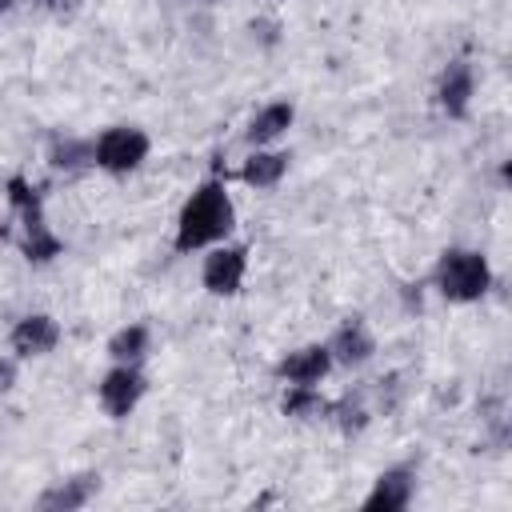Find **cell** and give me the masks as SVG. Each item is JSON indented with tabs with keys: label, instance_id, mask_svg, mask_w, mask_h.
Here are the masks:
<instances>
[{
	"label": "cell",
	"instance_id": "ba28073f",
	"mask_svg": "<svg viewBox=\"0 0 512 512\" xmlns=\"http://www.w3.org/2000/svg\"><path fill=\"white\" fill-rule=\"evenodd\" d=\"M56 344H60V324L48 312H32V316L16 320V328H12L16 356H48Z\"/></svg>",
	"mask_w": 512,
	"mask_h": 512
},
{
	"label": "cell",
	"instance_id": "6da1fadb",
	"mask_svg": "<svg viewBox=\"0 0 512 512\" xmlns=\"http://www.w3.org/2000/svg\"><path fill=\"white\" fill-rule=\"evenodd\" d=\"M236 224V208H232V196L224 188L220 176L204 180L180 208V220H176V252H192V248H208V244H220Z\"/></svg>",
	"mask_w": 512,
	"mask_h": 512
},
{
	"label": "cell",
	"instance_id": "ac0fdd59",
	"mask_svg": "<svg viewBox=\"0 0 512 512\" xmlns=\"http://www.w3.org/2000/svg\"><path fill=\"white\" fill-rule=\"evenodd\" d=\"M332 412L340 416V428L352 436V432H364V424H368V412H364V404L360 400H340V404H332Z\"/></svg>",
	"mask_w": 512,
	"mask_h": 512
},
{
	"label": "cell",
	"instance_id": "e0dca14e",
	"mask_svg": "<svg viewBox=\"0 0 512 512\" xmlns=\"http://www.w3.org/2000/svg\"><path fill=\"white\" fill-rule=\"evenodd\" d=\"M144 352H148V328H144V324H128V328H120V332L108 340V356H112L116 364H136Z\"/></svg>",
	"mask_w": 512,
	"mask_h": 512
},
{
	"label": "cell",
	"instance_id": "52a82bcc",
	"mask_svg": "<svg viewBox=\"0 0 512 512\" xmlns=\"http://www.w3.org/2000/svg\"><path fill=\"white\" fill-rule=\"evenodd\" d=\"M372 352H376V340H372V332H368V324H364L360 316H348V320L332 332V340H328L332 364H344V368H360Z\"/></svg>",
	"mask_w": 512,
	"mask_h": 512
},
{
	"label": "cell",
	"instance_id": "9c48e42d",
	"mask_svg": "<svg viewBox=\"0 0 512 512\" xmlns=\"http://www.w3.org/2000/svg\"><path fill=\"white\" fill-rule=\"evenodd\" d=\"M332 368V356H328V344H304L296 352H288L280 364H276V376L284 384H320Z\"/></svg>",
	"mask_w": 512,
	"mask_h": 512
},
{
	"label": "cell",
	"instance_id": "ffe728a7",
	"mask_svg": "<svg viewBox=\"0 0 512 512\" xmlns=\"http://www.w3.org/2000/svg\"><path fill=\"white\" fill-rule=\"evenodd\" d=\"M12 8H16V0H0V16H4V12H12Z\"/></svg>",
	"mask_w": 512,
	"mask_h": 512
},
{
	"label": "cell",
	"instance_id": "30bf717a",
	"mask_svg": "<svg viewBox=\"0 0 512 512\" xmlns=\"http://www.w3.org/2000/svg\"><path fill=\"white\" fill-rule=\"evenodd\" d=\"M412 468H388L376 476L372 492L364 496V512H400L412 504Z\"/></svg>",
	"mask_w": 512,
	"mask_h": 512
},
{
	"label": "cell",
	"instance_id": "9a60e30c",
	"mask_svg": "<svg viewBox=\"0 0 512 512\" xmlns=\"http://www.w3.org/2000/svg\"><path fill=\"white\" fill-rule=\"evenodd\" d=\"M280 412L292 416V420H312V416H328L332 404L316 392V384H288V392L280 400Z\"/></svg>",
	"mask_w": 512,
	"mask_h": 512
},
{
	"label": "cell",
	"instance_id": "8fae6325",
	"mask_svg": "<svg viewBox=\"0 0 512 512\" xmlns=\"http://www.w3.org/2000/svg\"><path fill=\"white\" fill-rule=\"evenodd\" d=\"M472 88H476V76H472V64L468 60H452L444 72H440V84H436V104L460 120L468 112V100H472Z\"/></svg>",
	"mask_w": 512,
	"mask_h": 512
},
{
	"label": "cell",
	"instance_id": "3957f363",
	"mask_svg": "<svg viewBox=\"0 0 512 512\" xmlns=\"http://www.w3.org/2000/svg\"><path fill=\"white\" fill-rule=\"evenodd\" d=\"M436 288L452 304H472L492 288V268L472 248H448L436 264Z\"/></svg>",
	"mask_w": 512,
	"mask_h": 512
},
{
	"label": "cell",
	"instance_id": "4fadbf2b",
	"mask_svg": "<svg viewBox=\"0 0 512 512\" xmlns=\"http://www.w3.org/2000/svg\"><path fill=\"white\" fill-rule=\"evenodd\" d=\"M292 116H296V108L288 104V100H276V104H268V108H260L256 116H252V124H248V132H244V140L248 144H272L276 136H284L288 132V124H292Z\"/></svg>",
	"mask_w": 512,
	"mask_h": 512
},
{
	"label": "cell",
	"instance_id": "7c38bea8",
	"mask_svg": "<svg viewBox=\"0 0 512 512\" xmlns=\"http://www.w3.org/2000/svg\"><path fill=\"white\" fill-rule=\"evenodd\" d=\"M96 488H100V476L80 472V476H68V480H56L52 488H44L36 496V508L40 512H72V508H84Z\"/></svg>",
	"mask_w": 512,
	"mask_h": 512
},
{
	"label": "cell",
	"instance_id": "2e32d148",
	"mask_svg": "<svg viewBox=\"0 0 512 512\" xmlns=\"http://www.w3.org/2000/svg\"><path fill=\"white\" fill-rule=\"evenodd\" d=\"M48 164H52V168H64V172H76V168L92 164V140L56 136L52 148H48Z\"/></svg>",
	"mask_w": 512,
	"mask_h": 512
},
{
	"label": "cell",
	"instance_id": "d6986e66",
	"mask_svg": "<svg viewBox=\"0 0 512 512\" xmlns=\"http://www.w3.org/2000/svg\"><path fill=\"white\" fill-rule=\"evenodd\" d=\"M16 384V360L12 356H0V396Z\"/></svg>",
	"mask_w": 512,
	"mask_h": 512
},
{
	"label": "cell",
	"instance_id": "5bb4252c",
	"mask_svg": "<svg viewBox=\"0 0 512 512\" xmlns=\"http://www.w3.org/2000/svg\"><path fill=\"white\" fill-rule=\"evenodd\" d=\"M288 172V156L284 152H252L240 168V180L252 188H272L280 184V176Z\"/></svg>",
	"mask_w": 512,
	"mask_h": 512
},
{
	"label": "cell",
	"instance_id": "7a4b0ae2",
	"mask_svg": "<svg viewBox=\"0 0 512 512\" xmlns=\"http://www.w3.org/2000/svg\"><path fill=\"white\" fill-rule=\"evenodd\" d=\"M8 204H12V212L20 216V252H24V260L48 264L52 256H60L64 244H60V236L48 228L40 192H36L24 176H12V180H8Z\"/></svg>",
	"mask_w": 512,
	"mask_h": 512
},
{
	"label": "cell",
	"instance_id": "8992f818",
	"mask_svg": "<svg viewBox=\"0 0 512 512\" xmlns=\"http://www.w3.org/2000/svg\"><path fill=\"white\" fill-rule=\"evenodd\" d=\"M144 388H148V380H144V372H140L136 364H116V368L104 372V380H100L96 392H100L104 412H108L112 420H124V416L140 404Z\"/></svg>",
	"mask_w": 512,
	"mask_h": 512
},
{
	"label": "cell",
	"instance_id": "277c9868",
	"mask_svg": "<svg viewBox=\"0 0 512 512\" xmlns=\"http://www.w3.org/2000/svg\"><path fill=\"white\" fill-rule=\"evenodd\" d=\"M148 148H152L148 132L132 128V124H116V128H104L92 140V164L104 168V172H112V176H124V172H132V168L144 164Z\"/></svg>",
	"mask_w": 512,
	"mask_h": 512
},
{
	"label": "cell",
	"instance_id": "5b68a950",
	"mask_svg": "<svg viewBox=\"0 0 512 512\" xmlns=\"http://www.w3.org/2000/svg\"><path fill=\"white\" fill-rule=\"evenodd\" d=\"M244 272H248V248L244 244H220L204 256L200 280L212 296H236L244 284Z\"/></svg>",
	"mask_w": 512,
	"mask_h": 512
}]
</instances>
